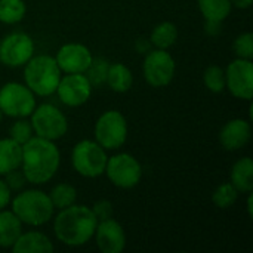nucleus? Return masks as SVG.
Segmentation results:
<instances>
[{
    "label": "nucleus",
    "mask_w": 253,
    "mask_h": 253,
    "mask_svg": "<svg viewBox=\"0 0 253 253\" xmlns=\"http://www.w3.org/2000/svg\"><path fill=\"white\" fill-rule=\"evenodd\" d=\"M59 150L53 141L33 136L22 145L21 170L31 184H44L59 168Z\"/></svg>",
    "instance_id": "1"
},
{
    "label": "nucleus",
    "mask_w": 253,
    "mask_h": 253,
    "mask_svg": "<svg viewBox=\"0 0 253 253\" xmlns=\"http://www.w3.org/2000/svg\"><path fill=\"white\" fill-rule=\"evenodd\" d=\"M98 219L92 209L82 205H71L61 209L53 222L55 236L67 246L77 248L87 243L96 230Z\"/></svg>",
    "instance_id": "2"
},
{
    "label": "nucleus",
    "mask_w": 253,
    "mask_h": 253,
    "mask_svg": "<svg viewBox=\"0 0 253 253\" xmlns=\"http://www.w3.org/2000/svg\"><path fill=\"white\" fill-rule=\"evenodd\" d=\"M61 73L55 58L49 55L31 56L24 70L25 86L39 96H49L56 92Z\"/></svg>",
    "instance_id": "3"
},
{
    "label": "nucleus",
    "mask_w": 253,
    "mask_h": 253,
    "mask_svg": "<svg viewBox=\"0 0 253 253\" xmlns=\"http://www.w3.org/2000/svg\"><path fill=\"white\" fill-rule=\"evenodd\" d=\"M53 205L49 194L39 190H27L19 193L12 202V212L22 224L39 227L50 221L53 215Z\"/></svg>",
    "instance_id": "4"
},
{
    "label": "nucleus",
    "mask_w": 253,
    "mask_h": 253,
    "mask_svg": "<svg viewBox=\"0 0 253 253\" xmlns=\"http://www.w3.org/2000/svg\"><path fill=\"white\" fill-rule=\"evenodd\" d=\"M105 148H102L96 141H80L71 153V163L77 173L84 178H96L105 172L107 166Z\"/></svg>",
    "instance_id": "5"
},
{
    "label": "nucleus",
    "mask_w": 253,
    "mask_h": 253,
    "mask_svg": "<svg viewBox=\"0 0 253 253\" xmlns=\"http://www.w3.org/2000/svg\"><path fill=\"white\" fill-rule=\"evenodd\" d=\"M30 116L33 130L39 138L56 141L68 130L67 117L52 104H42L40 107H36Z\"/></svg>",
    "instance_id": "6"
},
{
    "label": "nucleus",
    "mask_w": 253,
    "mask_h": 253,
    "mask_svg": "<svg viewBox=\"0 0 253 253\" xmlns=\"http://www.w3.org/2000/svg\"><path fill=\"white\" fill-rule=\"evenodd\" d=\"M36 108L34 93L21 83H6L0 89V110L4 116L24 119Z\"/></svg>",
    "instance_id": "7"
},
{
    "label": "nucleus",
    "mask_w": 253,
    "mask_h": 253,
    "mask_svg": "<svg viewBox=\"0 0 253 253\" xmlns=\"http://www.w3.org/2000/svg\"><path fill=\"white\" fill-rule=\"evenodd\" d=\"M127 138V123L122 113L105 111L95 125V139L105 150L120 148Z\"/></svg>",
    "instance_id": "8"
},
{
    "label": "nucleus",
    "mask_w": 253,
    "mask_h": 253,
    "mask_svg": "<svg viewBox=\"0 0 253 253\" xmlns=\"http://www.w3.org/2000/svg\"><path fill=\"white\" fill-rule=\"evenodd\" d=\"M105 173L108 179L119 188H133L142 178L141 163L130 154H116L107 160Z\"/></svg>",
    "instance_id": "9"
},
{
    "label": "nucleus",
    "mask_w": 253,
    "mask_h": 253,
    "mask_svg": "<svg viewBox=\"0 0 253 253\" xmlns=\"http://www.w3.org/2000/svg\"><path fill=\"white\" fill-rule=\"evenodd\" d=\"M175 59L166 49L151 50L144 59V77L153 87L168 86L175 76Z\"/></svg>",
    "instance_id": "10"
},
{
    "label": "nucleus",
    "mask_w": 253,
    "mask_h": 253,
    "mask_svg": "<svg viewBox=\"0 0 253 253\" xmlns=\"http://www.w3.org/2000/svg\"><path fill=\"white\" fill-rule=\"evenodd\" d=\"M225 87L233 96L251 101L253 96V64L252 59L237 58L225 71Z\"/></svg>",
    "instance_id": "11"
},
{
    "label": "nucleus",
    "mask_w": 253,
    "mask_h": 253,
    "mask_svg": "<svg viewBox=\"0 0 253 253\" xmlns=\"http://www.w3.org/2000/svg\"><path fill=\"white\" fill-rule=\"evenodd\" d=\"M34 53V43L24 33H12L0 42V62L7 67L25 65Z\"/></svg>",
    "instance_id": "12"
},
{
    "label": "nucleus",
    "mask_w": 253,
    "mask_h": 253,
    "mask_svg": "<svg viewBox=\"0 0 253 253\" xmlns=\"http://www.w3.org/2000/svg\"><path fill=\"white\" fill-rule=\"evenodd\" d=\"M56 93L64 105L80 107L90 98L92 84L89 83L84 73H70L61 77Z\"/></svg>",
    "instance_id": "13"
},
{
    "label": "nucleus",
    "mask_w": 253,
    "mask_h": 253,
    "mask_svg": "<svg viewBox=\"0 0 253 253\" xmlns=\"http://www.w3.org/2000/svg\"><path fill=\"white\" fill-rule=\"evenodd\" d=\"M92 53L90 50L80 43H67L64 44L55 59L61 71L70 74V73H84L87 67L92 62Z\"/></svg>",
    "instance_id": "14"
},
{
    "label": "nucleus",
    "mask_w": 253,
    "mask_h": 253,
    "mask_svg": "<svg viewBox=\"0 0 253 253\" xmlns=\"http://www.w3.org/2000/svg\"><path fill=\"white\" fill-rule=\"evenodd\" d=\"M93 236L96 240V246L104 253H120L126 246L125 230L113 218L99 221Z\"/></svg>",
    "instance_id": "15"
},
{
    "label": "nucleus",
    "mask_w": 253,
    "mask_h": 253,
    "mask_svg": "<svg viewBox=\"0 0 253 253\" xmlns=\"http://www.w3.org/2000/svg\"><path fill=\"white\" fill-rule=\"evenodd\" d=\"M252 136V127L248 120L234 119L225 123L219 133V142L227 151H237L243 148Z\"/></svg>",
    "instance_id": "16"
},
{
    "label": "nucleus",
    "mask_w": 253,
    "mask_h": 253,
    "mask_svg": "<svg viewBox=\"0 0 253 253\" xmlns=\"http://www.w3.org/2000/svg\"><path fill=\"white\" fill-rule=\"evenodd\" d=\"M13 253H49L53 251L52 242L39 231L21 233L12 246Z\"/></svg>",
    "instance_id": "17"
},
{
    "label": "nucleus",
    "mask_w": 253,
    "mask_h": 253,
    "mask_svg": "<svg viewBox=\"0 0 253 253\" xmlns=\"http://www.w3.org/2000/svg\"><path fill=\"white\" fill-rule=\"evenodd\" d=\"M22 233V222L12 211H0V248H12Z\"/></svg>",
    "instance_id": "18"
},
{
    "label": "nucleus",
    "mask_w": 253,
    "mask_h": 253,
    "mask_svg": "<svg viewBox=\"0 0 253 253\" xmlns=\"http://www.w3.org/2000/svg\"><path fill=\"white\" fill-rule=\"evenodd\" d=\"M22 160V145L13 139H0V175L19 169Z\"/></svg>",
    "instance_id": "19"
},
{
    "label": "nucleus",
    "mask_w": 253,
    "mask_h": 253,
    "mask_svg": "<svg viewBox=\"0 0 253 253\" xmlns=\"http://www.w3.org/2000/svg\"><path fill=\"white\" fill-rule=\"evenodd\" d=\"M231 184L239 193H251L253 190V162L251 157H243L234 163L231 169Z\"/></svg>",
    "instance_id": "20"
},
{
    "label": "nucleus",
    "mask_w": 253,
    "mask_h": 253,
    "mask_svg": "<svg viewBox=\"0 0 253 253\" xmlns=\"http://www.w3.org/2000/svg\"><path fill=\"white\" fill-rule=\"evenodd\" d=\"M105 83H108V86L114 92H119V93L127 92L133 83L132 71L125 64H120V62L111 64L108 67V74H107Z\"/></svg>",
    "instance_id": "21"
},
{
    "label": "nucleus",
    "mask_w": 253,
    "mask_h": 253,
    "mask_svg": "<svg viewBox=\"0 0 253 253\" xmlns=\"http://www.w3.org/2000/svg\"><path fill=\"white\" fill-rule=\"evenodd\" d=\"M199 9L206 21L222 22L231 12L230 0H197Z\"/></svg>",
    "instance_id": "22"
},
{
    "label": "nucleus",
    "mask_w": 253,
    "mask_h": 253,
    "mask_svg": "<svg viewBox=\"0 0 253 253\" xmlns=\"http://www.w3.org/2000/svg\"><path fill=\"white\" fill-rule=\"evenodd\" d=\"M178 39V28L173 22H162L157 27H154L151 33V43L156 46V49H168L172 44H175Z\"/></svg>",
    "instance_id": "23"
},
{
    "label": "nucleus",
    "mask_w": 253,
    "mask_h": 253,
    "mask_svg": "<svg viewBox=\"0 0 253 253\" xmlns=\"http://www.w3.org/2000/svg\"><path fill=\"white\" fill-rule=\"evenodd\" d=\"M49 199L53 205V208L56 209H65L71 205L76 203V199H77V190L71 185V184H58L52 188L50 194H49Z\"/></svg>",
    "instance_id": "24"
},
{
    "label": "nucleus",
    "mask_w": 253,
    "mask_h": 253,
    "mask_svg": "<svg viewBox=\"0 0 253 253\" xmlns=\"http://www.w3.org/2000/svg\"><path fill=\"white\" fill-rule=\"evenodd\" d=\"M27 7L22 0H0V21L16 24L25 16Z\"/></svg>",
    "instance_id": "25"
},
{
    "label": "nucleus",
    "mask_w": 253,
    "mask_h": 253,
    "mask_svg": "<svg viewBox=\"0 0 253 253\" xmlns=\"http://www.w3.org/2000/svg\"><path fill=\"white\" fill-rule=\"evenodd\" d=\"M237 197H239V191L236 190V187L231 182H227L215 190L212 196V202L219 209H228L237 202Z\"/></svg>",
    "instance_id": "26"
},
{
    "label": "nucleus",
    "mask_w": 253,
    "mask_h": 253,
    "mask_svg": "<svg viewBox=\"0 0 253 253\" xmlns=\"http://www.w3.org/2000/svg\"><path fill=\"white\" fill-rule=\"evenodd\" d=\"M108 67L110 62L104 58H92L90 65L87 67V70L84 73L89 83L92 86H101L107 82V74H108Z\"/></svg>",
    "instance_id": "27"
},
{
    "label": "nucleus",
    "mask_w": 253,
    "mask_h": 253,
    "mask_svg": "<svg viewBox=\"0 0 253 253\" xmlns=\"http://www.w3.org/2000/svg\"><path fill=\"white\" fill-rule=\"evenodd\" d=\"M206 87L213 93H221L225 89V71L218 65H211L203 74Z\"/></svg>",
    "instance_id": "28"
},
{
    "label": "nucleus",
    "mask_w": 253,
    "mask_h": 253,
    "mask_svg": "<svg viewBox=\"0 0 253 253\" xmlns=\"http://www.w3.org/2000/svg\"><path fill=\"white\" fill-rule=\"evenodd\" d=\"M9 133H10V139H13V141L18 142L19 145H24L28 139L33 138L34 130H33V126H31V122L21 119V120L15 122V123L10 126Z\"/></svg>",
    "instance_id": "29"
},
{
    "label": "nucleus",
    "mask_w": 253,
    "mask_h": 253,
    "mask_svg": "<svg viewBox=\"0 0 253 253\" xmlns=\"http://www.w3.org/2000/svg\"><path fill=\"white\" fill-rule=\"evenodd\" d=\"M234 53L237 55V58H243V59H252L253 58V36L252 33H245L240 34L236 40H234Z\"/></svg>",
    "instance_id": "30"
},
{
    "label": "nucleus",
    "mask_w": 253,
    "mask_h": 253,
    "mask_svg": "<svg viewBox=\"0 0 253 253\" xmlns=\"http://www.w3.org/2000/svg\"><path fill=\"white\" fill-rule=\"evenodd\" d=\"M92 212L95 213L98 222L99 221H104V219H108L113 216V205L107 200H99L93 205L92 208Z\"/></svg>",
    "instance_id": "31"
},
{
    "label": "nucleus",
    "mask_w": 253,
    "mask_h": 253,
    "mask_svg": "<svg viewBox=\"0 0 253 253\" xmlns=\"http://www.w3.org/2000/svg\"><path fill=\"white\" fill-rule=\"evenodd\" d=\"M4 176H6V181H4V182L7 184V187L10 188V191H12V190H21V188L25 185V182H27V179H25L22 170L19 172L18 169L7 172Z\"/></svg>",
    "instance_id": "32"
},
{
    "label": "nucleus",
    "mask_w": 253,
    "mask_h": 253,
    "mask_svg": "<svg viewBox=\"0 0 253 253\" xmlns=\"http://www.w3.org/2000/svg\"><path fill=\"white\" fill-rule=\"evenodd\" d=\"M10 202V188L4 181L0 179V211L4 209Z\"/></svg>",
    "instance_id": "33"
},
{
    "label": "nucleus",
    "mask_w": 253,
    "mask_h": 253,
    "mask_svg": "<svg viewBox=\"0 0 253 253\" xmlns=\"http://www.w3.org/2000/svg\"><path fill=\"white\" fill-rule=\"evenodd\" d=\"M230 1H231V6H236L239 9H248L253 3V0H230Z\"/></svg>",
    "instance_id": "34"
},
{
    "label": "nucleus",
    "mask_w": 253,
    "mask_h": 253,
    "mask_svg": "<svg viewBox=\"0 0 253 253\" xmlns=\"http://www.w3.org/2000/svg\"><path fill=\"white\" fill-rule=\"evenodd\" d=\"M248 211H249V215L252 216V196H249V199H248Z\"/></svg>",
    "instance_id": "35"
},
{
    "label": "nucleus",
    "mask_w": 253,
    "mask_h": 253,
    "mask_svg": "<svg viewBox=\"0 0 253 253\" xmlns=\"http://www.w3.org/2000/svg\"><path fill=\"white\" fill-rule=\"evenodd\" d=\"M3 116H4V114H3V111L0 110V122H1V119H3Z\"/></svg>",
    "instance_id": "36"
}]
</instances>
